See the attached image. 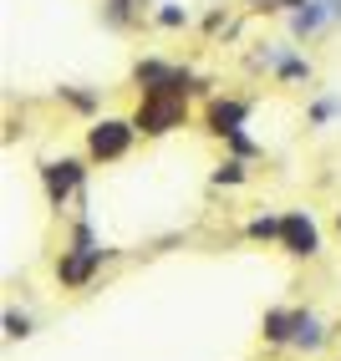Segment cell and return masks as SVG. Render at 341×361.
Wrapping results in <instances>:
<instances>
[{"label": "cell", "mask_w": 341, "mask_h": 361, "mask_svg": "<svg viewBox=\"0 0 341 361\" xmlns=\"http://www.w3.org/2000/svg\"><path fill=\"white\" fill-rule=\"evenodd\" d=\"M138 133H174L179 123H184V97H163V92H148L143 97V107H138Z\"/></svg>", "instance_id": "obj_1"}, {"label": "cell", "mask_w": 341, "mask_h": 361, "mask_svg": "<svg viewBox=\"0 0 341 361\" xmlns=\"http://www.w3.org/2000/svg\"><path fill=\"white\" fill-rule=\"evenodd\" d=\"M133 82L143 87V97H148V92H163V97H184L189 92V71H179V66H163V61H143L138 71H133Z\"/></svg>", "instance_id": "obj_2"}, {"label": "cell", "mask_w": 341, "mask_h": 361, "mask_svg": "<svg viewBox=\"0 0 341 361\" xmlns=\"http://www.w3.org/2000/svg\"><path fill=\"white\" fill-rule=\"evenodd\" d=\"M133 133H138V123H117V117H102V123L87 133V148H92V158H123V153H128V142H133Z\"/></svg>", "instance_id": "obj_3"}, {"label": "cell", "mask_w": 341, "mask_h": 361, "mask_svg": "<svg viewBox=\"0 0 341 361\" xmlns=\"http://www.w3.org/2000/svg\"><path fill=\"white\" fill-rule=\"evenodd\" d=\"M97 259H102V250L92 245V229L87 224H77V250H71L61 264H56V275H61V285H82L92 270H97Z\"/></svg>", "instance_id": "obj_4"}, {"label": "cell", "mask_w": 341, "mask_h": 361, "mask_svg": "<svg viewBox=\"0 0 341 361\" xmlns=\"http://www.w3.org/2000/svg\"><path fill=\"white\" fill-rule=\"evenodd\" d=\"M41 178H46V199L56 209L71 199V188L82 183V163L77 158H61V163H41Z\"/></svg>", "instance_id": "obj_5"}, {"label": "cell", "mask_w": 341, "mask_h": 361, "mask_svg": "<svg viewBox=\"0 0 341 361\" xmlns=\"http://www.w3.org/2000/svg\"><path fill=\"white\" fill-rule=\"evenodd\" d=\"M280 245H285L290 255H316V250H321V239H316V224L306 219V214H285Z\"/></svg>", "instance_id": "obj_6"}, {"label": "cell", "mask_w": 341, "mask_h": 361, "mask_svg": "<svg viewBox=\"0 0 341 361\" xmlns=\"http://www.w3.org/2000/svg\"><path fill=\"white\" fill-rule=\"evenodd\" d=\"M326 336H321V321L306 316V310H296V321H290V346H301V351H316Z\"/></svg>", "instance_id": "obj_7"}, {"label": "cell", "mask_w": 341, "mask_h": 361, "mask_svg": "<svg viewBox=\"0 0 341 361\" xmlns=\"http://www.w3.org/2000/svg\"><path fill=\"white\" fill-rule=\"evenodd\" d=\"M245 112H250V102H214V112H209V128H214V133H239Z\"/></svg>", "instance_id": "obj_8"}, {"label": "cell", "mask_w": 341, "mask_h": 361, "mask_svg": "<svg viewBox=\"0 0 341 361\" xmlns=\"http://www.w3.org/2000/svg\"><path fill=\"white\" fill-rule=\"evenodd\" d=\"M290 321H296V310H270V316H265V336H270L275 346H290Z\"/></svg>", "instance_id": "obj_9"}, {"label": "cell", "mask_w": 341, "mask_h": 361, "mask_svg": "<svg viewBox=\"0 0 341 361\" xmlns=\"http://www.w3.org/2000/svg\"><path fill=\"white\" fill-rule=\"evenodd\" d=\"M280 229H285V219H255V224H250L255 239H280Z\"/></svg>", "instance_id": "obj_10"}, {"label": "cell", "mask_w": 341, "mask_h": 361, "mask_svg": "<svg viewBox=\"0 0 341 361\" xmlns=\"http://www.w3.org/2000/svg\"><path fill=\"white\" fill-rule=\"evenodd\" d=\"M6 336H31V321H26V316H16V310H11V316H6Z\"/></svg>", "instance_id": "obj_11"}, {"label": "cell", "mask_w": 341, "mask_h": 361, "mask_svg": "<svg viewBox=\"0 0 341 361\" xmlns=\"http://www.w3.org/2000/svg\"><path fill=\"white\" fill-rule=\"evenodd\" d=\"M234 178H239V163H225V168L214 173V183H234Z\"/></svg>", "instance_id": "obj_12"}, {"label": "cell", "mask_w": 341, "mask_h": 361, "mask_svg": "<svg viewBox=\"0 0 341 361\" xmlns=\"http://www.w3.org/2000/svg\"><path fill=\"white\" fill-rule=\"evenodd\" d=\"M326 11H331V16H341V0H331V6H326Z\"/></svg>", "instance_id": "obj_13"}]
</instances>
